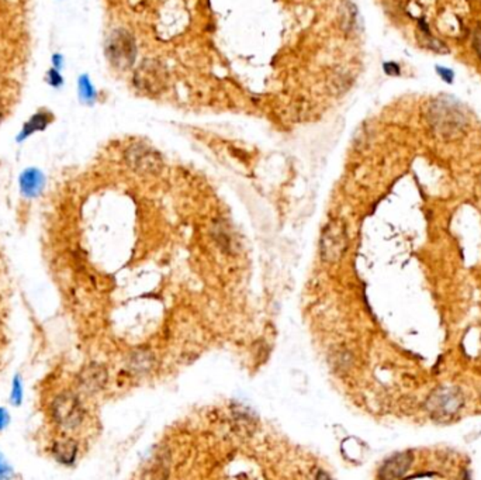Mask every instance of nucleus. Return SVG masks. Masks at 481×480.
<instances>
[{
  "label": "nucleus",
  "instance_id": "f03ea898",
  "mask_svg": "<svg viewBox=\"0 0 481 480\" xmlns=\"http://www.w3.org/2000/svg\"><path fill=\"white\" fill-rule=\"evenodd\" d=\"M168 83L165 67L158 60H147L134 74V85L143 94H158Z\"/></svg>",
  "mask_w": 481,
  "mask_h": 480
},
{
  "label": "nucleus",
  "instance_id": "f257e3e1",
  "mask_svg": "<svg viewBox=\"0 0 481 480\" xmlns=\"http://www.w3.org/2000/svg\"><path fill=\"white\" fill-rule=\"evenodd\" d=\"M106 55L112 65L117 69L132 67L137 57V45L134 37L123 28L113 31L106 44Z\"/></svg>",
  "mask_w": 481,
  "mask_h": 480
},
{
  "label": "nucleus",
  "instance_id": "39448f33",
  "mask_svg": "<svg viewBox=\"0 0 481 480\" xmlns=\"http://www.w3.org/2000/svg\"><path fill=\"white\" fill-rule=\"evenodd\" d=\"M53 411L58 425L67 429L76 428L83 420V409L79 400L69 393L57 397Z\"/></svg>",
  "mask_w": 481,
  "mask_h": 480
},
{
  "label": "nucleus",
  "instance_id": "1a4fd4ad",
  "mask_svg": "<svg viewBox=\"0 0 481 480\" xmlns=\"http://www.w3.org/2000/svg\"><path fill=\"white\" fill-rule=\"evenodd\" d=\"M21 186L24 191L33 195L41 186V176L35 171H28L21 178Z\"/></svg>",
  "mask_w": 481,
  "mask_h": 480
},
{
  "label": "nucleus",
  "instance_id": "6e6552de",
  "mask_svg": "<svg viewBox=\"0 0 481 480\" xmlns=\"http://www.w3.org/2000/svg\"><path fill=\"white\" fill-rule=\"evenodd\" d=\"M54 454L60 461L71 462L76 455V445L72 441H58L54 445Z\"/></svg>",
  "mask_w": 481,
  "mask_h": 480
},
{
  "label": "nucleus",
  "instance_id": "20e7f679",
  "mask_svg": "<svg viewBox=\"0 0 481 480\" xmlns=\"http://www.w3.org/2000/svg\"><path fill=\"white\" fill-rule=\"evenodd\" d=\"M127 162L134 171L146 175L159 172L164 165L161 155L154 148L139 142L127 150Z\"/></svg>",
  "mask_w": 481,
  "mask_h": 480
},
{
  "label": "nucleus",
  "instance_id": "0eeeda50",
  "mask_svg": "<svg viewBox=\"0 0 481 480\" xmlns=\"http://www.w3.org/2000/svg\"><path fill=\"white\" fill-rule=\"evenodd\" d=\"M106 380V372L98 366L90 368L85 372L82 376V383L86 386V389H99Z\"/></svg>",
  "mask_w": 481,
  "mask_h": 480
},
{
  "label": "nucleus",
  "instance_id": "ddd939ff",
  "mask_svg": "<svg viewBox=\"0 0 481 480\" xmlns=\"http://www.w3.org/2000/svg\"><path fill=\"white\" fill-rule=\"evenodd\" d=\"M437 74L442 78V80H445L446 83H452L453 82V78H455V74L452 69H448V68H444V67H437Z\"/></svg>",
  "mask_w": 481,
  "mask_h": 480
},
{
  "label": "nucleus",
  "instance_id": "423d86ee",
  "mask_svg": "<svg viewBox=\"0 0 481 480\" xmlns=\"http://www.w3.org/2000/svg\"><path fill=\"white\" fill-rule=\"evenodd\" d=\"M410 463H411V459L404 454L394 456L392 461H389L386 463V466L383 468V476L384 477H399L403 474V472L407 470Z\"/></svg>",
  "mask_w": 481,
  "mask_h": 480
},
{
  "label": "nucleus",
  "instance_id": "9b49d317",
  "mask_svg": "<svg viewBox=\"0 0 481 480\" xmlns=\"http://www.w3.org/2000/svg\"><path fill=\"white\" fill-rule=\"evenodd\" d=\"M48 123H50V117H48L46 114H44V113L37 114L27 124V132H31V131H35V130H42Z\"/></svg>",
  "mask_w": 481,
  "mask_h": 480
},
{
  "label": "nucleus",
  "instance_id": "9d476101",
  "mask_svg": "<svg viewBox=\"0 0 481 480\" xmlns=\"http://www.w3.org/2000/svg\"><path fill=\"white\" fill-rule=\"evenodd\" d=\"M342 20H344V27L345 28H355L356 27V10L355 6L351 3H347L345 10L342 13Z\"/></svg>",
  "mask_w": 481,
  "mask_h": 480
},
{
  "label": "nucleus",
  "instance_id": "f8f14e48",
  "mask_svg": "<svg viewBox=\"0 0 481 480\" xmlns=\"http://www.w3.org/2000/svg\"><path fill=\"white\" fill-rule=\"evenodd\" d=\"M473 48H474V51L477 54V57L481 60V26H478L474 33H473Z\"/></svg>",
  "mask_w": 481,
  "mask_h": 480
},
{
  "label": "nucleus",
  "instance_id": "4468645a",
  "mask_svg": "<svg viewBox=\"0 0 481 480\" xmlns=\"http://www.w3.org/2000/svg\"><path fill=\"white\" fill-rule=\"evenodd\" d=\"M384 69H386V74H389V75H400V67L396 64V62H389V64H386V65H384Z\"/></svg>",
  "mask_w": 481,
  "mask_h": 480
},
{
  "label": "nucleus",
  "instance_id": "7ed1b4c3",
  "mask_svg": "<svg viewBox=\"0 0 481 480\" xmlns=\"http://www.w3.org/2000/svg\"><path fill=\"white\" fill-rule=\"evenodd\" d=\"M348 247V239L341 223H329L321 237V254L324 261L336 262L340 261Z\"/></svg>",
  "mask_w": 481,
  "mask_h": 480
}]
</instances>
